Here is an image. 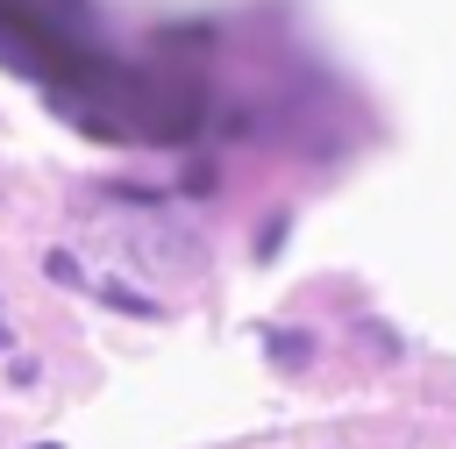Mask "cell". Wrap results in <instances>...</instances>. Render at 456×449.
<instances>
[{
	"label": "cell",
	"instance_id": "1",
	"mask_svg": "<svg viewBox=\"0 0 456 449\" xmlns=\"http://www.w3.org/2000/svg\"><path fill=\"white\" fill-rule=\"evenodd\" d=\"M271 356L292 363V371H306V363H314V335H306V328H278V335H271Z\"/></svg>",
	"mask_w": 456,
	"mask_h": 449
},
{
	"label": "cell",
	"instance_id": "2",
	"mask_svg": "<svg viewBox=\"0 0 456 449\" xmlns=\"http://www.w3.org/2000/svg\"><path fill=\"white\" fill-rule=\"evenodd\" d=\"M100 299H107V306H121V314H142V321H157V314H164L157 299H142V292H128V285H114V278L100 285Z\"/></svg>",
	"mask_w": 456,
	"mask_h": 449
},
{
	"label": "cell",
	"instance_id": "3",
	"mask_svg": "<svg viewBox=\"0 0 456 449\" xmlns=\"http://www.w3.org/2000/svg\"><path fill=\"white\" fill-rule=\"evenodd\" d=\"M43 278H50V285H86V271H78L71 249H50V257H43Z\"/></svg>",
	"mask_w": 456,
	"mask_h": 449
},
{
	"label": "cell",
	"instance_id": "4",
	"mask_svg": "<svg viewBox=\"0 0 456 449\" xmlns=\"http://www.w3.org/2000/svg\"><path fill=\"white\" fill-rule=\"evenodd\" d=\"M356 335H363V342H370V349H378V356H399V335H392V328H385V321H363V328H356Z\"/></svg>",
	"mask_w": 456,
	"mask_h": 449
},
{
	"label": "cell",
	"instance_id": "5",
	"mask_svg": "<svg viewBox=\"0 0 456 449\" xmlns=\"http://www.w3.org/2000/svg\"><path fill=\"white\" fill-rule=\"evenodd\" d=\"M278 235H285V221H264V235H256V257H278Z\"/></svg>",
	"mask_w": 456,
	"mask_h": 449
},
{
	"label": "cell",
	"instance_id": "6",
	"mask_svg": "<svg viewBox=\"0 0 456 449\" xmlns=\"http://www.w3.org/2000/svg\"><path fill=\"white\" fill-rule=\"evenodd\" d=\"M36 449H57V442H36Z\"/></svg>",
	"mask_w": 456,
	"mask_h": 449
}]
</instances>
